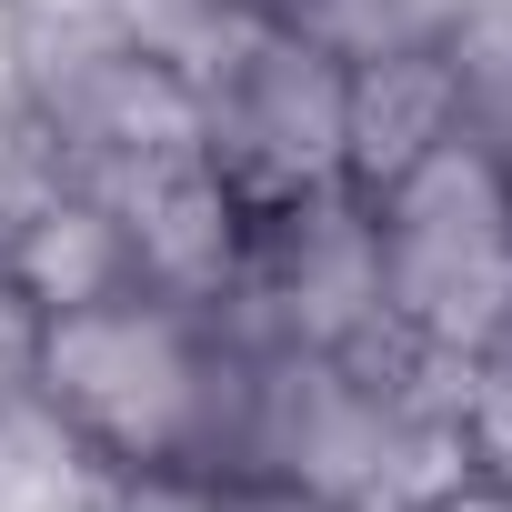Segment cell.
Listing matches in <instances>:
<instances>
[{
  "instance_id": "obj_12",
  "label": "cell",
  "mask_w": 512,
  "mask_h": 512,
  "mask_svg": "<svg viewBox=\"0 0 512 512\" xmlns=\"http://www.w3.org/2000/svg\"><path fill=\"white\" fill-rule=\"evenodd\" d=\"M472 61V51H462ZM472 141L502 161V181H512V61H472Z\"/></svg>"
},
{
  "instance_id": "obj_7",
  "label": "cell",
  "mask_w": 512,
  "mask_h": 512,
  "mask_svg": "<svg viewBox=\"0 0 512 512\" xmlns=\"http://www.w3.org/2000/svg\"><path fill=\"white\" fill-rule=\"evenodd\" d=\"M101 191H111L121 221H131V251H141V282H151V292L221 302V282H231V262H241V221H251V211H241L231 181L201 161V141H171V151L111 171Z\"/></svg>"
},
{
  "instance_id": "obj_4",
  "label": "cell",
  "mask_w": 512,
  "mask_h": 512,
  "mask_svg": "<svg viewBox=\"0 0 512 512\" xmlns=\"http://www.w3.org/2000/svg\"><path fill=\"white\" fill-rule=\"evenodd\" d=\"M181 81H191V141L231 181L241 211L342 181V91H352L342 51H322L282 21H251Z\"/></svg>"
},
{
  "instance_id": "obj_6",
  "label": "cell",
  "mask_w": 512,
  "mask_h": 512,
  "mask_svg": "<svg viewBox=\"0 0 512 512\" xmlns=\"http://www.w3.org/2000/svg\"><path fill=\"white\" fill-rule=\"evenodd\" d=\"M0 292L31 302L41 322L51 312H81V302H111V292H141V251H131V221L101 181L61 171L41 141H31V171L0 211Z\"/></svg>"
},
{
  "instance_id": "obj_1",
  "label": "cell",
  "mask_w": 512,
  "mask_h": 512,
  "mask_svg": "<svg viewBox=\"0 0 512 512\" xmlns=\"http://www.w3.org/2000/svg\"><path fill=\"white\" fill-rule=\"evenodd\" d=\"M231 482H292L342 512H422L472 482V362L402 332L362 352L251 342Z\"/></svg>"
},
{
  "instance_id": "obj_2",
  "label": "cell",
  "mask_w": 512,
  "mask_h": 512,
  "mask_svg": "<svg viewBox=\"0 0 512 512\" xmlns=\"http://www.w3.org/2000/svg\"><path fill=\"white\" fill-rule=\"evenodd\" d=\"M251 332L191 292H111L41 322L31 402L101 462H181L231 482Z\"/></svg>"
},
{
  "instance_id": "obj_10",
  "label": "cell",
  "mask_w": 512,
  "mask_h": 512,
  "mask_svg": "<svg viewBox=\"0 0 512 512\" xmlns=\"http://www.w3.org/2000/svg\"><path fill=\"white\" fill-rule=\"evenodd\" d=\"M101 21H111V31H131L151 61L191 71V61H211L231 31L272 21V0H101Z\"/></svg>"
},
{
  "instance_id": "obj_13",
  "label": "cell",
  "mask_w": 512,
  "mask_h": 512,
  "mask_svg": "<svg viewBox=\"0 0 512 512\" xmlns=\"http://www.w3.org/2000/svg\"><path fill=\"white\" fill-rule=\"evenodd\" d=\"M31 352H41V312L0 292V412L31 402Z\"/></svg>"
},
{
  "instance_id": "obj_14",
  "label": "cell",
  "mask_w": 512,
  "mask_h": 512,
  "mask_svg": "<svg viewBox=\"0 0 512 512\" xmlns=\"http://www.w3.org/2000/svg\"><path fill=\"white\" fill-rule=\"evenodd\" d=\"M21 41H31V0H0V121H21Z\"/></svg>"
},
{
  "instance_id": "obj_3",
  "label": "cell",
  "mask_w": 512,
  "mask_h": 512,
  "mask_svg": "<svg viewBox=\"0 0 512 512\" xmlns=\"http://www.w3.org/2000/svg\"><path fill=\"white\" fill-rule=\"evenodd\" d=\"M362 201H372V241H382L392 332L442 362H492L512 332V181L472 141V121Z\"/></svg>"
},
{
  "instance_id": "obj_5",
  "label": "cell",
  "mask_w": 512,
  "mask_h": 512,
  "mask_svg": "<svg viewBox=\"0 0 512 512\" xmlns=\"http://www.w3.org/2000/svg\"><path fill=\"white\" fill-rule=\"evenodd\" d=\"M221 312L251 342H282V352H362V342H382L392 312H382L372 201L352 181L262 201L241 221V262L221 282Z\"/></svg>"
},
{
  "instance_id": "obj_8",
  "label": "cell",
  "mask_w": 512,
  "mask_h": 512,
  "mask_svg": "<svg viewBox=\"0 0 512 512\" xmlns=\"http://www.w3.org/2000/svg\"><path fill=\"white\" fill-rule=\"evenodd\" d=\"M462 121H472V61H462V41L372 51V61H352V91H342V181L382 191L422 151H442Z\"/></svg>"
},
{
  "instance_id": "obj_15",
  "label": "cell",
  "mask_w": 512,
  "mask_h": 512,
  "mask_svg": "<svg viewBox=\"0 0 512 512\" xmlns=\"http://www.w3.org/2000/svg\"><path fill=\"white\" fill-rule=\"evenodd\" d=\"M221 512H342V502L292 492V482H221Z\"/></svg>"
},
{
  "instance_id": "obj_11",
  "label": "cell",
  "mask_w": 512,
  "mask_h": 512,
  "mask_svg": "<svg viewBox=\"0 0 512 512\" xmlns=\"http://www.w3.org/2000/svg\"><path fill=\"white\" fill-rule=\"evenodd\" d=\"M71 512H221V472H181V462H81Z\"/></svg>"
},
{
  "instance_id": "obj_9",
  "label": "cell",
  "mask_w": 512,
  "mask_h": 512,
  "mask_svg": "<svg viewBox=\"0 0 512 512\" xmlns=\"http://www.w3.org/2000/svg\"><path fill=\"white\" fill-rule=\"evenodd\" d=\"M452 11L462 0H272V21L342 51V61H372V51H402V41H452Z\"/></svg>"
}]
</instances>
